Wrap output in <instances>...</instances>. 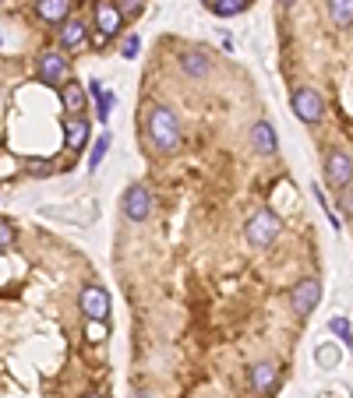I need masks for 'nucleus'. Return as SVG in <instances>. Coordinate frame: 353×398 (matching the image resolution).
Returning a JSON list of instances; mask_svg holds the SVG:
<instances>
[{
  "mask_svg": "<svg viewBox=\"0 0 353 398\" xmlns=\"http://www.w3.org/2000/svg\"><path fill=\"white\" fill-rule=\"evenodd\" d=\"M11 243H14V226L8 219H0V251L11 247Z\"/></svg>",
  "mask_w": 353,
  "mask_h": 398,
  "instance_id": "nucleus-27",
  "label": "nucleus"
},
{
  "mask_svg": "<svg viewBox=\"0 0 353 398\" xmlns=\"http://www.w3.org/2000/svg\"><path fill=\"white\" fill-rule=\"evenodd\" d=\"M134 398H152V395H134Z\"/></svg>",
  "mask_w": 353,
  "mask_h": 398,
  "instance_id": "nucleus-30",
  "label": "nucleus"
},
{
  "mask_svg": "<svg viewBox=\"0 0 353 398\" xmlns=\"http://www.w3.org/2000/svg\"><path fill=\"white\" fill-rule=\"evenodd\" d=\"M201 4H205V8H212V4H216V0H201Z\"/></svg>",
  "mask_w": 353,
  "mask_h": 398,
  "instance_id": "nucleus-29",
  "label": "nucleus"
},
{
  "mask_svg": "<svg viewBox=\"0 0 353 398\" xmlns=\"http://www.w3.org/2000/svg\"><path fill=\"white\" fill-rule=\"evenodd\" d=\"M318 300H321V282L318 279H301L297 286H293V293H290V303H293V311H297V314H311L318 307Z\"/></svg>",
  "mask_w": 353,
  "mask_h": 398,
  "instance_id": "nucleus-8",
  "label": "nucleus"
},
{
  "mask_svg": "<svg viewBox=\"0 0 353 398\" xmlns=\"http://www.w3.org/2000/svg\"><path fill=\"white\" fill-rule=\"evenodd\" d=\"M279 381V366L276 363H254L251 366V391L254 395H269Z\"/></svg>",
  "mask_w": 353,
  "mask_h": 398,
  "instance_id": "nucleus-11",
  "label": "nucleus"
},
{
  "mask_svg": "<svg viewBox=\"0 0 353 398\" xmlns=\"http://www.w3.org/2000/svg\"><path fill=\"white\" fill-rule=\"evenodd\" d=\"M88 134H92V127H88L85 116H68L64 120V141H68L71 151H81L88 145Z\"/></svg>",
  "mask_w": 353,
  "mask_h": 398,
  "instance_id": "nucleus-12",
  "label": "nucleus"
},
{
  "mask_svg": "<svg viewBox=\"0 0 353 398\" xmlns=\"http://www.w3.org/2000/svg\"><path fill=\"white\" fill-rule=\"evenodd\" d=\"M117 8H121L124 18H134V14L145 11V0H117Z\"/></svg>",
  "mask_w": 353,
  "mask_h": 398,
  "instance_id": "nucleus-25",
  "label": "nucleus"
},
{
  "mask_svg": "<svg viewBox=\"0 0 353 398\" xmlns=\"http://www.w3.org/2000/svg\"><path fill=\"white\" fill-rule=\"evenodd\" d=\"M329 328H332V331L339 335V339H343V342H346L350 349H353V328H350V324H346L343 317H332V321H329Z\"/></svg>",
  "mask_w": 353,
  "mask_h": 398,
  "instance_id": "nucleus-23",
  "label": "nucleus"
},
{
  "mask_svg": "<svg viewBox=\"0 0 353 398\" xmlns=\"http://www.w3.org/2000/svg\"><path fill=\"white\" fill-rule=\"evenodd\" d=\"M25 166H28V173H32V176H53L57 173L50 159H28Z\"/></svg>",
  "mask_w": 353,
  "mask_h": 398,
  "instance_id": "nucleus-22",
  "label": "nucleus"
},
{
  "mask_svg": "<svg viewBox=\"0 0 353 398\" xmlns=\"http://www.w3.org/2000/svg\"><path fill=\"white\" fill-rule=\"evenodd\" d=\"M121 208H124V216H128L131 222H145V219H149V211H152V194H149V187H145V183H131V187L124 191Z\"/></svg>",
  "mask_w": 353,
  "mask_h": 398,
  "instance_id": "nucleus-6",
  "label": "nucleus"
},
{
  "mask_svg": "<svg viewBox=\"0 0 353 398\" xmlns=\"http://www.w3.org/2000/svg\"><path fill=\"white\" fill-rule=\"evenodd\" d=\"M39 78H43V85H64V78H68V56L61 50H46L39 56Z\"/></svg>",
  "mask_w": 353,
  "mask_h": 398,
  "instance_id": "nucleus-9",
  "label": "nucleus"
},
{
  "mask_svg": "<svg viewBox=\"0 0 353 398\" xmlns=\"http://www.w3.org/2000/svg\"><path fill=\"white\" fill-rule=\"evenodd\" d=\"M71 4L74 0H36V14L50 25H64L71 14Z\"/></svg>",
  "mask_w": 353,
  "mask_h": 398,
  "instance_id": "nucleus-14",
  "label": "nucleus"
},
{
  "mask_svg": "<svg viewBox=\"0 0 353 398\" xmlns=\"http://www.w3.org/2000/svg\"><path fill=\"white\" fill-rule=\"evenodd\" d=\"M106 151H110V134H99V141L92 145V151H88V166L99 169L103 159H106Z\"/></svg>",
  "mask_w": 353,
  "mask_h": 398,
  "instance_id": "nucleus-20",
  "label": "nucleus"
},
{
  "mask_svg": "<svg viewBox=\"0 0 353 398\" xmlns=\"http://www.w3.org/2000/svg\"><path fill=\"white\" fill-rule=\"evenodd\" d=\"M279 4H283V8H293V4H297V0H279Z\"/></svg>",
  "mask_w": 353,
  "mask_h": 398,
  "instance_id": "nucleus-28",
  "label": "nucleus"
},
{
  "mask_svg": "<svg viewBox=\"0 0 353 398\" xmlns=\"http://www.w3.org/2000/svg\"><path fill=\"white\" fill-rule=\"evenodd\" d=\"M181 71L188 74V78H205L212 71V60L205 56V53H184L181 56Z\"/></svg>",
  "mask_w": 353,
  "mask_h": 398,
  "instance_id": "nucleus-16",
  "label": "nucleus"
},
{
  "mask_svg": "<svg viewBox=\"0 0 353 398\" xmlns=\"http://www.w3.org/2000/svg\"><path fill=\"white\" fill-rule=\"evenodd\" d=\"M329 14L336 28H353V0H329Z\"/></svg>",
  "mask_w": 353,
  "mask_h": 398,
  "instance_id": "nucleus-17",
  "label": "nucleus"
},
{
  "mask_svg": "<svg viewBox=\"0 0 353 398\" xmlns=\"http://www.w3.org/2000/svg\"><path fill=\"white\" fill-rule=\"evenodd\" d=\"M248 8H251V0H216V4H212V11L219 18H233V14H241Z\"/></svg>",
  "mask_w": 353,
  "mask_h": 398,
  "instance_id": "nucleus-19",
  "label": "nucleus"
},
{
  "mask_svg": "<svg viewBox=\"0 0 353 398\" xmlns=\"http://www.w3.org/2000/svg\"><path fill=\"white\" fill-rule=\"evenodd\" d=\"M124 28V14L117 8V0H96L92 4V32H103L106 39H117Z\"/></svg>",
  "mask_w": 353,
  "mask_h": 398,
  "instance_id": "nucleus-4",
  "label": "nucleus"
},
{
  "mask_svg": "<svg viewBox=\"0 0 353 398\" xmlns=\"http://www.w3.org/2000/svg\"><path fill=\"white\" fill-rule=\"evenodd\" d=\"M251 148L258 151V156H276L279 138H276V127L269 124V120H258V124L251 127Z\"/></svg>",
  "mask_w": 353,
  "mask_h": 398,
  "instance_id": "nucleus-10",
  "label": "nucleus"
},
{
  "mask_svg": "<svg viewBox=\"0 0 353 398\" xmlns=\"http://www.w3.org/2000/svg\"><path fill=\"white\" fill-rule=\"evenodd\" d=\"M61 99H64V109L71 113V116H81L85 113V85H78V81H71V85H61Z\"/></svg>",
  "mask_w": 353,
  "mask_h": 398,
  "instance_id": "nucleus-15",
  "label": "nucleus"
},
{
  "mask_svg": "<svg viewBox=\"0 0 353 398\" xmlns=\"http://www.w3.org/2000/svg\"><path fill=\"white\" fill-rule=\"evenodd\" d=\"M138 50H141V39H138V36H128V39L121 43V56H128V60H134Z\"/></svg>",
  "mask_w": 353,
  "mask_h": 398,
  "instance_id": "nucleus-26",
  "label": "nucleus"
},
{
  "mask_svg": "<svg viewBox=\"0 0 353 398\" xmlns=\"http://www.w3.org/2000/svg\"><path fill=\"white\" fill-rule=\"evenodd\" d=\"M325 180H329V187L336 191H346L350 183H353V156H346V151H329L325 156Z\"/></svg>",
  "mask_w": 353,
  "mask_h": 398,
  "instance_id": "nucleus-5",
  "label": "nucleus"
},
{
  "mask_svg": "<svg viewBox=\"0 0 353 398\" xmlns=\"http://www.w3.org/2000/svg\"><path fill=\"white\" fill-rule=\"evenodd\" d=\"M106 335H110L106 321H88V324H85V339H88V342H103Z\"/></svg>",
  "mask_w": 353,
  "mask_h": 398,
  "instance_id": "nucleus-21",
  "label": "nucleus"
},
{
  "mask_svg": "<svg viewBox=\"0 0 353 398\" xmlns=\"http://www.w3.org/2000/svg\"><path fill=\"white\" fill-rule=\"evenodd\" d=\"M110 109H113V92H103V96H96V113H99L103 124L110 120Z\"/></svg>",
  "mask_w": 353,
  "mask_h": 398,
  "instance_id": "nucleus-24",
  "label": "nucleus"
},
{
  "mask_svg": "<svg viewBox=\"0 0 353 398\" xmlns=\"http://www.w3.org/2000/svg\"><path fill=\"white\" fill-rule=\"evenodd\" d=\"M244 233H248V240L254 243V247H272V243L279 240V233H283V219L276 216L272 208H261V211H254V216L248 219V226H244Z\"/></svg>",
  "mask_w": 353,
  "mask_h": 398,
  "instance_id": "nucleus-2",
  "label": "nucleus"
},
{
  "mask_svg": "<svg viewBox=\"0 0 353 398\" xmlns=\"http://www.w3.org/2000/svg\"><path fill=\"white\" fill-rule=\"evenodd\" d=\"M339 359H343V353H339V346H332V342H325V346L314 349V363H318V366H339Z\"/></svg>",
  "mask_w": 353,
  "mask_h": 398,
  "instance_id": "nucleus-18",
  "label": "nucleus"
},
{
  "mask_svg": "<svg viewBox=\"0 0 353 398\" xmlns=\"http://www.w3.org/2000/svg\"><path fill=\"white\" fill-rule=\"evenodd\" d=\"M81 314H85V321H106L110 317V293L103 286H85L81 289Z\"/></svg>",
  "mask_w": 353,
  "mask_h": 398,
  "instance_id": "nucleus-7",
  "label": "nucleus"
},
{
  "mask_svg": "<svg viewBox=\"0 0 353 398\" xmlns=\"http://www.w3.org/2000/svg\"><path fill=\"white\" fill-rule=\"evenodd\" d=\"M88 398H103V395H88Z\"/></svg>",
  "mask_w": 353,
  "mask_h": 398,
  "instance_id": "nucleus-31",
  "label": "nucleus"
},
{
  "mask_svg": "<svg viewBox=\"0 0 353 398\" xmlns=\"http://www.w3.org/2000/svg\"><path fill=\"white\" fill-rule=\"evenodd\" d=\"M145 131H149V141L159 156H173L176 148H181V124H176V113L163 103L149 106L145 113Z\"/></svg>",
  "mask_w": 353,
  "mask_h": 398,
  "instance_id": "nucleus-1",
  "label": "nucleus"
},
{
  "mask_svg": "<svg viewBox=\"0 0 353 398\" xmlns=\"http://www.w3.org/2000/svg\"><path fill=\"white\" fill-rule=\"evenodd\" d=\"M290 109L297 113V120H304V124H321V120H325V99H321L314 88H307V85L293 88Z\"/></svg>",
  "mask_w": 353,
  "mask_h": 398,
  "instance_id": "nucleus-3",
  "label": "nucleus"
},
{
  "mask_svg": "<svg viewBox=\"0 0 353 398\" xmlns=\"http://www.w3.org/2000/svg\"><path fill=\"white\" fill-rule=\"evenodd\" d=\"M85 39H88V25L78 21V18L64 21L61 32H57V43H61V50H78V46H85Z\"/></svg>",
  "mask_w": 353,
  "mask_h": 398,
  "instance_id": "nucleus-13",
  "label": "nucleus"
}]
</instances>
